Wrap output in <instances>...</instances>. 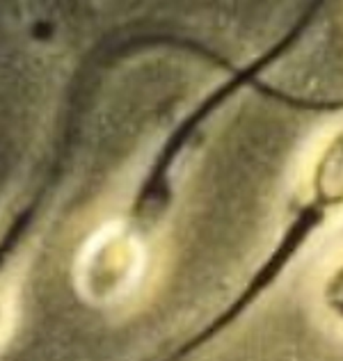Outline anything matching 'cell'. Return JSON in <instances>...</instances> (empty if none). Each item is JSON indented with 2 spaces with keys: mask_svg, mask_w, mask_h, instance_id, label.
<instances>
[{
  "mask_svg": "<svg viewBox=\"0 0 343 361\" xmlns=\"http://www.w3.org/2000/svg\"><path fill=\"white\" fill-rule=\"evenodd\" d=\"M142 245L121 224H106L83 245L76 261V286L90 302L121 298L138 281Z\"/></svg>",
  "mask_w": 343,
  "mask_h": 361,
  "instance_id": "1",
  "label": "cell"
}]
</instances>
